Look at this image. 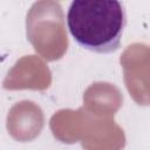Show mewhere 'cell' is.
Returning <instances> with one entry per match:
<instances>
[{"label": "cell", "instance_id": "6da1fadb", "mask_svg": "<svg viewBox=\"0 0 150 150\" xmlns=\"http://www.w3.org/2000/svg\"><path fill=\"white\" fill-rule=\"evenodd\" d=\"M125 23L123 5L115 0H75L67 12V26L73 39L95 53L115 52Z\"/></svg>", "mask_w": 150, "mask_h": 150}]
</instances>
